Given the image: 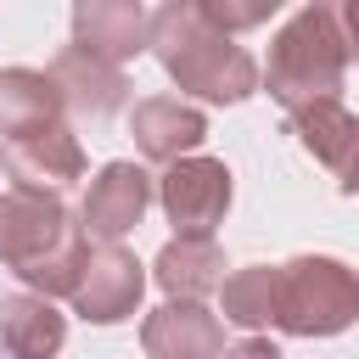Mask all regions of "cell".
Returning a JSON list of instances; mask_svg holds the SVG:
<instances>
[{"label": "cell", "instance_id": "1", "mask_svg": "<svg viewBox=\"0 0 359 359\" xmlns=\"http://www.w3.org/2000/svg\"><path fill=\"white\" fill-rule=\"evenodd\" d=\"M348 62H359V0H303V11L269 45L264 90L286 112L309 101H337Z\"/></svg>", "mask_w": 359, "mask_h": 359}, {"label": "cell", "instance_id": "2", "mask_svg": "<svg viewBox=\"0 0 359 359\" xmlns=\"http://www.w3.org/2000/svg\"><path fill=\"white\" fill-rule=\"evenodd\" d=\"M90 258V236L56 191L17 185L0 196V264L39 297H73L79 269Z\"/></svg>", "mask_w": 359, "mask_h": 359}, {"label": "cell", "instance_id": "3", "mask_svg": "<svg viewBox=\"0 0 359 359\" xmlns=\"http://www.w3.org/2000/svg\"><path fill=\"white\" fill-rule=\"evenodd\" d=\"M151 56L180 90L202 101H247L264 84L258 62L224 28H213L196 0H163L151 11Z\"/></svg>", "mask_w": 359, "mask_h": 359}, {"label": "cell", "instance_id": "4", "mask_svg": "<svg viewBox=\"0 0 359 359\" xmlns=\"http://www.w3.org/2000/svg\"><path fill=\"white\" fill-rule=\"evenodd\" d=\"M359 320V275L342 258L297 252L280 264V331L292 337H337Z\"/></svg>", "mask_w": 359, "mask_h": 359}, {"label": "cell", "instance_id": "5", "mask_svg": "<svg viewBox=\"0 0 359 359\" xmlns=\"http://www.w3.org/2000/svg\"><path fill=\"white\" fill-rule=\"evenodd\" d=\"M157 196L180 236H213V224L230 208V168L219 157H180L157 180Z\"/></svg>", "mask_w": 359, "mask_h": 359}, {"label": "cell", "instance_id": "6", "mask_svg": "<svg viewBox=\"0 0 359 359\" xmlns=\"http://www.w3.org/2000/svg\"><path fill=\"white\" fill-rule=\"evenodd\" d=\"M140 292H146V269L129 247L118 241H101L90 247L84 269H79V286H73V309L90 320V325H118L140 309Z\"/></svg>", "mask_w": 359, "mask_h": 359}, {"label": "cell", "instance_id": "7", "mask_svg": "<svg viewBox=\"0 0 359 359\" xmlns=\"http://www.w3.org/2000/svg\"><path fill=\"white\" fill-rule=\"evenodd\" d=\"M151 208V174L140 163H107L95 180H90V196H84V236L95 241H123Z\"/></svg>", "mask_w": 359, "mask_h": 359}, {"label": "cell", "instance_id": "8", "mask_svg": "<svg viewBox=\"0 0 359 359\" xmlns=\"http://www.w3.org/2000/svg\"><path fill=\"white\" fill-rule=\"evenodd\" d=\"M73 45L123 67L151 50V17L140 0H73Z\"/></svg>", "mask_w": 359, "mask_h": 359}, {"label": "cell", "instance_id": "9", "mask_svg": "<svg viewBox=\"0 0 359 359\" xmlns=\"http://www.w3.org/2000/svg\"><path fill=\"white\" fill-rule=\"evenodd\" d=\"M0 163L17 185L28 191H62L84 174V146L67 123H50V129H34V135H17L0 146Z\"/></svg>", "mask_w": 359, "mask_h": 359}, {"label": "cell", "instance_id": "10", "mask_svg": "<svg viewBox=\"0 0 359 359\" xmlns=\"http://www.w3.org/2000/svg\"><path fill=\"white\" fill-rule=\"evenodd\" d=\"M45 73L56 79L62 107H67L73 118L101 123V118H112V112L129 101V79H123V67H118V62H101V56H90V50H79V45L56 50V62H50Z\"/></svg>", "mask_w": 359, "mask_h": 359}, {"label": "cell", "instance_id": "11", "mask_svg": "<svg viewBox=\"0 0 359 359\" xmlns=\"http://www.w3.org/2000/svg\"><path fill=\"white\" fill-rule=\"evenodd\" d=\"M129 135H135L140 157H151V163H180V157H191V151L208 140V118H202V107H191V101H180V95H146V101H135V112H129Z\"/></svg>", "mask_w": 359, "mask_h": 359}, {"label": "cell", "instance_id": "12", "mask_svg": "<svg viewBox=\"0 0 359 359\" xmlns=\"http://www.w3.org/2000/svg\"><path fill=\"white\" fill-rule=\"evenodd\" d=\"M146 359H219L224 353V325L202 303H163L140 325Z\"/></svg>", "mask_w": 359, "mask_h": 359}, {"label": "cell", "instance_id": "13", "mask_svg": "<svg viewBox=\"0 0 359 359\" xmlns=\"http://www.w3.org/2000/svg\"><path fill=\"white\" fill-rule=\"evenodd\" d=\"M151 275L168 292V303H202L208 292L224 286V252L213 247V236H174L157 252Z\"/></svg>", "mask_w": 359, "mask_h": 359}, {"label": "cell", "instance_id": "14", "mask_svg": "<svg viewBox=\"0 0 359 359\" xmlns=\"http://www.w3.org/2000/svg\"><path fill=\"white\" fill-rule=\"evenodd\" d=\"M286 129H292L297 146H303L314 163H325L337 180H342L348 163L359 157V118H353L342 101H309V107L286 112Z\"/></svg>", "mask_w": 359, "mask_h": 359}, {"label": "cell", "instance_id": "15", "mask_svg": "<svg viewBox=\"0 0 359 359\" xmlns=\"http://www.w3.org/2000/svg\"><path fill=\"white\" fill-rule=\"evenodd\" d=\"M62 90L50 73L39 67H0V135L17 140V135H34V129H50L62 123Z\"/></svg>", "mask_w": 359, "mask_h": 359}, {"label": "cell", "instance_id": "16", "mask_svg": "<svg viewBox=\"0 0 359 359\" xmlns=\"http://www.w3.org/2000/svg\"><path fill=\"white\" fill-rule=\"evenodd\" d=\"M67 342V320L39 292H17L0 303V348L11 359H56Z\"/></svg>", "mask_w": 359, "mask_h": 359}, {"label": "cell", "instance_id": "17", "mask_svg": "<svg viewBox=\"0 0 359 359\" xmlns=\"http://www.w3.org/2000/svg\"><path fill=\"white\" fill-rule=\"evenodd\" d=\"M219 309L230 325H275L280 320V264H247L219 286Z\"/></svg>", "mask_w": 359, "mask_h": 359}, {"label": "cell", "instance_id": "18", "mask_svg": "<svg viewBox=\"0 0 359 359\" xmlns=\"http://www.w3.org/2000/svg\"><path fill=\"white\" fill-rule=\"evenodd\" d=\"M202 6V17L213 22V28H224V34H247V28H264L286 0H196Z\"/></svg>", "mask_w": 359, "mask_h": 359}, {"label": "cell", "instance_id": "19", "mask_svg": "<svg viewBox=\"0 0 359 359\" xmlns=\"http://www.w3.org/2000/svg\"><path fill=\"white\" fill-rule=\"evenodd\" d=\"M219 359H280V348H275L269 337H241V342H230Z\"/></svg>", "mask_w": 359, "mask_h": 359}, {"label": "cell", "instance_id": "20", "mask_svg": "<svg viewBox=\"0 0 359 359\" xmlns=\"http://www.w3.org/2000/svg\"><path fill=\"white\" fill-rule=\"evenodd\" d=\"M337 185H342V196H359V157H353V163H348V174H342V180H337Z\"/></svg>", "mask_w": 359, "mask_h": 359}]
</instances>
